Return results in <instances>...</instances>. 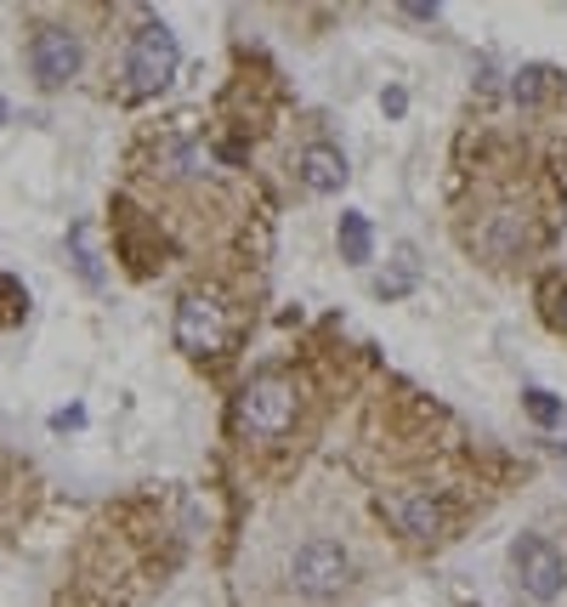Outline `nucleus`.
<instances>
[{"label":"nucleus","instance_id":"obj_12","mask_svg":"<svg viewBox=\"0 0 567 607\" xmlns=\"http://www.w3.org/2000/svg\"><path fill=\"white\" fill-rule=\"evenodd\" d=\"M69 261H75V273H80L86 290H103V284H109L103 261H97V250H91V227H86V222L69 227Z\"/></svg>","mask_w":567,"mask_h":607},{"label":"nucleus","instance_id":"obj_13","mask_svg":"<svg viewBox=\"0 0 567 607\" xmlns=\"http://www.w3.org/2000/svg\"><path fill=\"white\" fill-rule=\"evenodd\" d=\"M415 284H420V256L404 245V250H397V267H392V273L375 279V295H381V301H397V295H409Z\"/></svg>","mask_w":567,"mask_h":607},{"label":"nucleus","instance_id":"obj_19","mask_svg":"<svg viewBox=\"0 0 567 607\" xmlns=\"http://www.w3.org/2000/svg\"><path fill=\"white\" fill-rule=\"evenodd\" d=\"M562 324H567V284H562Z\"/></svg>","mask_w":567,"mask_h":607},{"label":"nucleus","instance_id":"obj_16","mask_svg":"<svg viewBox=\"0 0 567 607\" xmlns=\"http://www.w3.org/2000/svg\"><path fill=\"white\" fill-rule=\"evenodd\" d=\"M381 109H386L392 120H404V109H409V91H404V86H392V91H381Z\"/></svg>","mask_w":567,"mask_h":607},{"label":"nucleus","instance_id":"obj_5","mask_svg":"<svg viewBox=\"0 0 567 607\" xmlns=\"http://www.w3.org/2000/svg\"><path fill=\"white\" fill-rule=\"evenodd\" d=\"M171 335H177V352H188V358L216 352V347L227 341V307H222V295H211V290H188V295L177 301V324H171Z\"/></svg>","mask_w":567,"mask_h":607},{"label":"nucleus","instance_id":"obj_3","mask_svg":"<svg viewBox=\"0 0 567 607\" xmlns=\"http://www.w3.org/2000/svg\"><path fill=\"white\" fill-rule=\"evenodd\" d=\"M352 585V551L341 539H307V546H295L290 557V591L295 596H313V602H329Z\"/></svg>","mask_w":567,"mask_h":607},{"label":"nucleus","instance_id":"obj_20","mask_svg":"<svg viewBox=\"0 0 567 607\" xmlns=\"http://www.w3.org/2000/svg\"><path fill=\"white\" fill-rule=\"evenodd\" d=\"M0 120H7V97H0Z\"/></svg>","mask_w":567,"mask_h":607},{"label":"nucleus","instance_id":"obj_17","mask_svg":"<svg viewBox=\"0 0 567 607\" xmlns=\"http://www.w3.org/2000/svg\"><path fill=\"white\" fill-rule=\"evenodd\" d=\"M404 18H409V23H438L443 7H426V0H415V7H404Z\"/></svg>","mask_w":567,"mask_h":607},{"label":"nucleus","instance_id":"obj_9","mask_svg":"<svg viewBox=\"0 0 567 607\" xmlns=\"http://www.w3.org/2000/svg\"><path fill=\"white\" fill-rule=\"evenodd\" d=\"M295 171H302V188L307 193H341L347 188V154L336 143H307L302 159H295Z\"/></svg>","mask_w":567,"mask_h":607},{"label":"nucleus","instance_id":"obj_14","mask_svg":"<svg viewBox=\"0 0 567 607\" xmlns=\"http://www.w3.org/2000/svg\"><path fill=\"white\" fill-rule=\"evenodd\" d=\"M522 409L533 415V426H545V431L562 426V415H567L562 403H556V392H545V386H528V392H522Z\"/></svg>","mask_w":567,"mask_h":607},{"label":"nucleus","instance_id":"obj_18","mask_svg":"<svg viewBox=\"0 0 567 607\" xmlns=\"http://www.w3.org/2000/svg\"><path fill=\"white\" fill-rule=\"evenodd\" d=\"M80 420H86V409H63V415H52L57 431H63V426H80Z\"/></svg>","mask_w":567,"mask_h":607},{"label":"nucleus","instance_id":"obj_7","mask_svg":"<svg viewBox=\"0 0 567 607\" xmlns=\"http://www.w3.org/2000/svg\"><path fill=\"white\" fill-rule=\"evenodd\" d=\"M80 57H86V46H80V35L75 29H41L35 41H29V69H35V80L46 86V91H57V86H69L75 75H80Z\"/></svg>","mask_w":567,"mask_h":607},{"label":"nucleus","instance_id":"obj_10","mask_svg":"<svg viewBox=\"0 0 567 607\" xmlns=\"http://www.w3.org/2000/svg\"><path fill=\"white\" fill-rule=\"evenodd\" d=\"M154 165H159V177H199L205 171V154H199L188 137H159Z\"/></svg>","mask_w":567,"mask_h":607},{"label":"nucleus","instance_id":"obj_4","mask_svg":"<svg viewBox=\"0 0 567 607\" xmlns=\"http://www.w3.org/2000/svg\"><path fill=\"white\" fill-rule=\"evenodd\" d=\"M511 573H517L522 596H533L540 607L562 602V591H567V557L545 533H517L511 539Z\"/></svg>","mask_w":567,"mask_h":607},{"label":"nucleus","instance_id":"obj_1","mask_svg":"<svg viewBox=\"0 0 567 607\" xmlns=\"http://www.w3.org/2000/svg\"><path fill=\"white\" fill-rule=\"evenodd\" d=\"M295 409H302V392H295V381L279 375V369H261V375L239 392V426L250 437H261V443L284 437L295 426Z\"/></svg>","mask_w":567,"mask_h":607},{"label":"nucleus","instance_id":"obj_11","mask_svg":"<svg viewBox=\"0 0 567 607\" xmlns=\"http://www.w3.org/2000/svg\"><path fill=\"white\" fill-rule=\"evenodd\" d=\"M336 239H341V261H352V267H363V261L375 256V227H370V216H363V211H347V216H341Z\"/></svg>","mask_w":567,"mask_h":607},{"label":"nucleus","instance_id":"obj_8","mask_svg":"<svg viewBox=\"0 0 567 607\" xmlns=\"http://www.w3.org/2000/svg\"><path fill=\"white\" fill-rule=\"evenodd\" d=\"M386 517L397 522V533H409V539H420V546H431V539L443 533V499L431 494V488H404V494L386 499Z\"/></svg>","mask_w":567,"mask_h":607},{"label":"nucleus","instance_id":"obj_2","mask_svg":"<svg viewBox=\"0 0 567 607\" xmlns=\"http://www.w3.org/2000/svg\"><path fill=\"white\" fill-rule=\"evenodd\" d=\"M177 63H182V46L165 23H143L131 35V52H125V97H159L165 86L177 80Z\"/></svg>","mask_w":567,"mask_h":607},{"label":"nucleus","instance_id":"obj_15","mask_svg":"<svg viewBox=\"0 0 567 607\" xmlns=\"http://www.w3.org/2000/svg\"><path fill=\"white\" fill-rule=\"evenodd\" d=\"M545 86H551V69H540V63H528V69H517V75H511V97H517L522 109L540 103Z\"/></svg>","mask_w":567,"mask_h":607},{"label":"nucleus","instance_id":"obj_6","mask_svg":"<svg viewBox=\"0 0 567 607\" xmlns=\"http://www.w3.org/2000/svg\"><path fill=\"white\" fill-rule=\"evenodd\" d=\"M472 250H477L488 267H511V261H522V256L533 250V222H528V211H517V205H494V211H483V222L472 227Z\"/></svg>","mask_w":567,"mask_h":607}]
</instances>
